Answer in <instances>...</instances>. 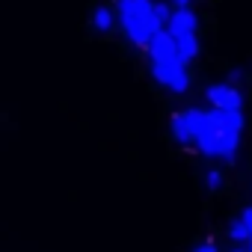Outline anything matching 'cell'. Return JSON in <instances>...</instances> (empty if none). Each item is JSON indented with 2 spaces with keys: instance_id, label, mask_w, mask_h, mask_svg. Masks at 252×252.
Wrapping results in <instances>:
<instances>
[{
  "instance_id": "cell-3",
  "label": "cell",
  "mask_w": 252,
  "mask_h": 252,
  "mask_svg": "<svg viewBox=\"0 0 252 252\" xmlns=\"http://www.w3.org/2000/svg\"><path fill=\"white\" fill-rule=\"evenodd\" d=\"M152 74L160 86H166L169 92H187L190 89V74H187V63L178 60V54L172 57H160V60H152Z\"/></svg>"
},
{
  "instance_id": "cell-4",
  "label": "cell",
  "mask_w": 252,
  "mask_h": 252,
  "mask_svg": "<svg viewBox=\"0 0 252 252\" xmlns=\"http://www.w3.org/2000/svg\"><path fill=\"white\" fill-rule=\"evenodd\" d=\"M169 128H172L175 143H181V146L196 143V137H199L202 128H205V110H202V107H187V110L175 113L172 122H169Z\"/></svg>"
},
{
  "instance_id": "cell-1",
  "label": "cell",
  "mask_w": 252,
  "mask_h": 252,
  "mask_svg": "<svg viewBox=\"0 0 252 252\" xmlns=\"http://www.w3.org/2000/svg\"><path fill=\"white\" fill-rule=\"evenodd\" d=\"M116 18L122 21V30L137 48H149L152 36L163 30V24L155 18L152 0H116Z\"/></svg>"
},
{
  "instance_id": "cell-7",
  "label": "cell",
  "mask_w": 252,
  "mask_h": 252,
  "mask_svg": "<svg viewBox=\"0 0 252 252\" xmlns=\"http://www.w3.org/2000/svg\"><path fill=\"white\" fill-rule=\"evenodd\" d=\"M175 54H178L181 63L196 60V57H199V39H196V33H190V36H178V39H175Z\"/></svg>"
},
{
  "instance_id": "cell-11",
  "label": "cell",
  "mask_w": 252,
  "mask_h": 252,
  "mask_svg": "<svg viewBox=\"0 0 252 252\" xmlns=\"http://www.w3.org/2000/svg\"><path fill=\"white\" fill-rule=\"evenodd\" d=\"M155 18H158L160 24H169V18H172V9H169V3H155Z\"/></svg>"
},
{
  "instance_id": "cell-12",
  "label": "cell",
  "mask_w": 252,
  "mask_h": 252,
  "mask_svg": "<svg viewBox=\"0 0 252 252\" xmlns=\"http://www.w3.org/2000/svg\"><path fill=\"white\" fill-rule=\"evenodd\" d=\"M237 220L243 222V228H246V234H249V243H252V205H249V208H243V214H240Z\"/></svg>"
},
{
  "instance_id": "cell-14",
  "label": "cell",
  "mask_w": 252,
  "mask_h": 252,
  "mask_svg": "<svg viewBox=\"0 0 252 252\" xmlns=\"http://www.w3.org/2000/svg\"><path fill=\"white\" fill-rule=\"evenodd\" d=\"M237 80H243V71H237V68H234V71L228 74V86H234Z\"/></svg>"
},
{
  "instance_id": "cell-17",
  "label": "cell",
  "mask_w": 252,
  "mask_h": 252,
  "mask_svg": "<svg viewBox=\"0 0 252 252\" xmlns=\"http://www.w3.org/2000/svg\"><path fill=\"white\" fill-rule=\"evenodd\" d=\"M249 252H252V243H249Z\"/></svg>"
},
{
  "instance_id": "cell-10",
  "label": "cell",
  "mask_w": 252,
  "mask_h": 252,
  "mask_svg": "<svg viewBox=\"0 0 252 252\" xmlns=\"http://www.w3.org/2000/svg\"><path fill=\"white\" fill-rule=\"evenodd\" d=\"M205 187H208V190H220V187H222V172L208 169V172H205Z\"/></svg>"
},
{
  "instance_id": "cell-8",
  "label": "cell",
  "mask_w": 252,
  "mask_h": 252,
  "mask_svg": "<svg viewBox=\"0 0 252 252\" xmlns=\"http://www.w3.org/2000/svg\"><path fill=\"white\" fill-rule=\"evenodd\" d=\"M113 24H116V15H113L107 6H98V9L92 12V27H95L98 33H110Z\"/></svg>"
},
{
  "instance_id": "cell-15",
  "label": "cell",
  "mask_w": 252,
  "mask_h": 252,
  "mask_svg": "<svg viewBox=\"0 0 252 252\" xmlns=\"http://www.w3.org/2000/svg\"><path fill=\"white\" fill-rule=\"evenodd\" d=\"M172 6H175V9H187V6H190V0H172Z\"/></svg>"
},
{
  "instance_id": "cell-2",
  "label": "cell",
  "mask_w": 252,
  "mask_h": 252,
  "mask_svg": "<svg viewBox=\"0 0 252 252\" xmlns=\"http://www.w3.org/2000/svg\"><path fill=\"white\" fill-rule=\"evenodd\" d=\"M196 146L202 155L208 158H222L228 163H234V155H237V146H240V134L237 131H225V128H217L205 119V128L202 134L196 137Z\"/></svg>"
},
{
  "instance_id": "cell-6",
  "label": "cell",
  "mask_w": 252,
  "mask_h": 252,
  "mask_svg": "<svg viewBox=\"0 0 252 252\" xmlns=\"http://www.w3.org/2000/svg\"><path fill=\"white\" fill-rule=\"evenodd\" d=\"M196 27H199V18H196V12L187 6V9H172V18H169V24H166V33H169L172 39H178V36L196 33Z\"/></svg>"
},
{
  "instance_id": "cell-9",
  "label": "cell",
  "mask_w": 252,
  "mask_h": 252,
  "mask_svg": "<svg viewBox=\"0 0 252 252\" xmlns=\"http://www.w3.org/2000/svg\"><path fill=\"white\" fill-rule=\"evenodd\" d=\"M228 237L234 240V246H246L249 243V234H246V228H243L240 220H231L228 222Z\"/></svg>"
},
{
  "instance_id": "cell-5",
  "label": "cell",
  "mask_w": 252,
  "mask_h": 252,
  "mask_svg": "<svg viewBox=\"0 0 252 252\" xmlns=\"http://www.w3.org/2000/svg\"><path fill=\"white\" fill-rule=\"evenodd\" d=\"M205 98L211 104V110H225V113H243V95L237 86L228 83H211L205 89Z\"/></svg>"
},
{
  "instance_id": "cell-16",
  "label": "cell",
  "mask_w": 252,
  "mask_h": 252,
  "mask_svg": "<svg viewBox=\"0 0 252 252\" xmlns=\"http://www.w3.org/2000/svg\"><path fill=\"white\" fill-rule=\"evenodd\" d=\"M231 252H249V246H234Z\"/></svg>"
},
{
  "instance_id": "cell-13",
  "label": "cell",
  "mask_w": 252,
  "mask_h": 252,
  "mask_svg": "<svg viewBox=\"0 0 252 252\" xmlns=\"http://www.w3.org/2000/svg\"><path fill=\"white\" fill-rule=\"evenodd\" d=\"M193 252H220V249H217V243H211V240H208V243H199Z\"/></svg>"
}]
</instances>
